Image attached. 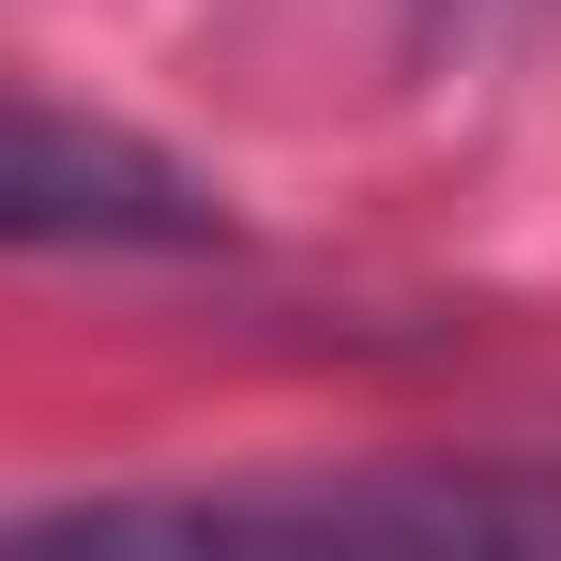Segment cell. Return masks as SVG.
I'll return each instance as SVG.
<instances>
[{
    "mask_svg": "<svg viewBox=\"0 0 561 561\" xmlns=\"http://www.w3.org/2000/svg\"><path fill=\"white\" fill-rule=\"evenodd\" d=\"M228 213L183 152L92 106H0V243H213Z\"/></svg>",
    "mask_w": 561,
    "mask_h": 561,
    "instance_id": "cell-1",
    "label": "cell"
},
{
    "mask_svg": "<svg viewBox=\"0 0 561 561\" xmlns=\"http://www.w3.org/2000/svg\"><path fill=\"white\" fill-rule=\"evenodd\" d=\"M61 531H561V501L501 485H213V501H77Z\"/></svg>",
    "mask_w": 561,
    "mask_h": 561,
    "instance_id": "cell-2",
    "label": "cell"
}]
</instances>
